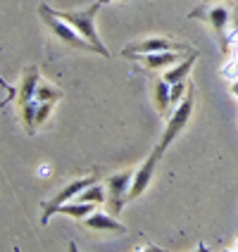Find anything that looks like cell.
Listing matches in <instances>:
<instances>
[{"label":"cell","instance_id":"cell-19","mask_svg":"<svg viewBox=\"0 0 238 252\" xmlns=\"http://www.w3.org/2000/svg\"><path fill=\"white\" fill-rule=\"evenodd\" d=\"M231 93H234V95H236V100H238V81H234V84H231Z\"/></svg>","mask_w":238,"mask_h":252},{"label":"cell","instance_id":"cell-12","mask_svg":"<svg viewBox=\"0 0 238 252\" xmlns=\"http://www.w3.org/2000/svg\"><path fill=\"white\" fill-rule=\"evenodd\" d=\"M198 62V53H191V55H186L179 62V64H174L171 69H167L165 74H162V79L167 81L169 86L179 84V81H188V74H191V69H193V64Z\"/></svg>","mask_w":238,"mask_h":252},{"label":"cell","instance_id":"cell-7","mask_svg":"<svg viewBox=\"0 0 238 252\" xmlns=\"http://www.w3.org/2000/svg\"><path fill=\"white\" fill-rule=\"evenodd\" d=\"M191 19H200L205 24H210L212 31H217V36L224 41V33L229 24H231V10L224 5H207V7H196L188 14Z\"/></svg>","mask_w":238,"mask_h":252},{"label":"cell","instance_id":"cell-15","mask_svg":"<svg viewBox=\"0 0 238 252\" xmlns=\"http://www.w3.org/2000/svg\"><path fill=\"white\" fill-rule=\"evenodd\" d=\"M22 122H24V128L27 133H34L36 131V112H38V100H29V102H22Z\"/></svg>","mask_w":238,"mask_h":252},{"label":"cell","instance_id":"cell-13","mask_svg":"<svg viewBox=\"0 0 238 252\" xmlns=\"http://www.w3.org/2000/svg\"><path fill=\"white\" fill-rule=\"evenodd\" d=\"M38 69L36 67H27L24 69V76H22V86L17 88L19 93H17V100H19V105L22 102H29V100H36V88H38Z\"/></svg>","mask_w":238,"mask_h":252},{"label":"cell","instance_id":"cell-20","mask_svg":"<svg viewBox=\"0 0 238 252\" xmlns=\"http://www.w3.org/2000/svg\"><path fill=\"white\" fill-rule=\"evenodd\" d=\"M234 24H236V29H238V12L234 14Z\"/></svg>","mask_w":238,"mask_h":252},{"label":"cell","instance_id":"cell-6","mask_svg":"<svg viewBox=\"0 0 238 252\" xmlns=\"http://www.w3.org/2000/svg\"><path fill=\"white\" fill-rule=\"evenodd\" d=\"M165 50H181V53H196L191 45L186 43H179V41H171V38H165V36H150V38H143V41H136L131 45H126L122 50L124 57H131L134 55H145V53H165Z\"/></svg>","mask_w":238,"mask_h":252},{"label":"cell","instance_id":"cell-21","mask_svg":"<svg viewBox=\"0 0 238 252\" xmlns=\"http://www.w3.org/2000/svg\"><path fill=\"white\" fill-rule=\"evenodd\" d=\"M100 5H105V2H112V0H98Z\"/></svg>","mask_w":238,"mask_h":252},{"label":"cell","instance_id":"cell-18","mask_svg":"<svg viewBox=\"0 0 238 252\" xmlns=\"http://www.w3.org/2000/svg\"><path fill=\"white\" fill-rule=\"evenodd\" d=\"M53 105H55V102H38V112H36V124L38 126L45 124V122L50 119V114H53Z\"/></svg>","mask_w":238,"mask_h":252},{"label":"cell","instance_id":"cell-17","mask_svg":"<svg viewBox=\"0 0 238 252\" xmlns=\"http://www.w3.org/2000/svg\"><path fill=\"white\" fill-rule=\"evenodd\" d=\"M76 200H84V202H93V205H102V202H107V190H105V186H100V183H93L91 188H86L81 195L76 197Z\"/></svg>","mask_w":238,"mask_h":252},{"label":"cell","instance_id":"cell-3","mask_svg":"<svg viewBox=\"0 0 238 252\" xmlns=\"http://www.w3.org/2000/svg\"><path fill=\"white\" fill-rule=\"evenodd\" d=\"M196 86L188 81V91H186V98L174 107V112H171V117L167 119V126H165V133H162V138H160V143L155 145L160 153L165 155L169 150V145L174 143V140L179 138V133H181L183 128H186V124H188V119H191V114H193V105H196V91H193Z\"/></svg>","mask_w":238,"mask_h":252},{"label":"cell","instance_id":"cell-9","mask_svg":"<svg viewBox=\"0 0 238 252\" xmlns=\"http://www.w3.org/2000/svg\"><path fill=\"white\" fill-rule=\"evenodd\" d=\"M186 55H191V53H181V50H165V53H145V55H134L131 60H136L143 69L160 71V69H169V67L179 64Z\"/></svg>","mask_w":238,"mask_h":252},{"label":"cell","instance_id":"cell-5","mask_svg":"<svg viewBox=\"0 0 238 252\" xmlns=\"http://www.w3.org/2000/svg\"><path fill=\"white\" fill-rule=\"evenodd\" d=\"M93 183H98V171H91L88 176H81V179H74L71 183H67L62 190H57L55 195L50 197L48 202H45V210H43V217H41V224H48L50 221V217H53V210L60 207V205H65V202H69V200H76V197L84 193L86 188H91Z\"/></svg>","mask_w":238,"mask_h":252},{"label":"cell","instance_id":"cell-16","mask_svg":"<svg viewBox=\"0 0 238 252\" xmlns=\"http://www.w3.org/2000/svg\"><path fill=\"white\" fill-rule=\"evenodd\" d=\"M60 98H62V91H60L55 84L41 81L38 88H36V100H38V102H57Z\"/></svg>","mask_w":238,"mask_h":252},{"label":"cell","instance_id":"cell-10","mask_svg":"<svg viewBox=\"0 0 238 252\" xmlns=\"http://www.w3.org/2000/svg\"><path fill=\"white\" fill-rule=\"evenodd\" d=\"M153 95H155V110L162 119H169L174 112V105H171V86L160 76L153 81Z\"/></svg>","mask_w":238,"mask_h":252},{"label":"cell","instance_id":"cell-8","mask_svg":"<svg viewBox=\"0 0 238 252\" xmlns=\"http://www.w3.org/2000/svg\"><path fill=\"white\" fill-rule=\"evenodd\" d=\"M160 157H162V153H160L157 148H153V153L145 157V162L136 169L131 190H129V200H136V197H140L145 190H148V186H150V181H153V176H155V169H157Z\"/></svg>","mask_w":238,"mask_h":252},{"label":"cell","instance_id":"cell-11","mask_svg":"<svg viewBox=\"0 0 238 252\" xmlns=\"http://www.w3.org/2000/svg\"><path fill=\"white\" fill-rule=\"evenodd\" d=\"M84 224L93 231H110V233H126V226L122 221H117L112 212L105 214V212H93L84 219Z\"/></svg>","mask_w":238,"mask_h":252},{"label":"cell","instance_id":"cell-14","mask_svg":"<svg viewBox=\"0 0 238 252\" xmlns=\"http://www.w3.org/2000/svg\"><path fill=\"white\" fill-rule=\"evenodd\" d=\"M96 212V205L93 202H84V200H74V202H65V205H60L53 210V214H65V217H71V219H76V221H81L86 219L88 214H93Z\"/></svg>","mask_w":238,"mask_h":252},{"label":"cell","instance_id":"cell-1","mask_svg":"<svg viewBox=\"0 0 238 252\" xmlns=\"http://www.w3.org/2000/svg\"><path fill=\"white\" fill-rule=\"evenodd\" d=\"M53 10H55V7H53ZM98 10H100V2L96 0L93 5L81 7V10H55V14L57 17H62L67 24H71V27L76 29L86 41L96 48V53H98V55L110 57L107 48H105V43L100 41L98 29H96V14H98Z\"/></svg>","mask_w":238,"mask_h":252},{"label":"cell","instance_id":"cell-2","mask_svg":"<svg viewBox=\"0 0 238 252\" xmlns=\"http://www.w3.org/2000/svg\"><path fill=\"white\" fill-rule=\"evenodd\" d=\"M38 17H41L43 24L48 27V31H50L62 45H67L71 50H81V53H96V48L86 41L84 36L71 27V24H67L62 17H57L55 10H53L50 5L41 2V5H38ZM96 55H98V53H96Z\"/></svg>","mask_w":238,"mask_h":252},{"label":"cell","instance_id":"cell-4","mask_svg":"<svg viewBox=\"0 0 238 252\" xmlns=\"http://www.w3.org/2000/svg\"><path fill=\"white\" fill-rule=\"evenodd\" d=\"M134 174L136 169H122L112 176L105 179V190H107V207L114 217H119L124 205L129 202V190H131V183H134Z\"/></svg>","mask_w":238,"mask_h":252}]
</instances>
